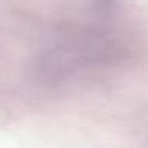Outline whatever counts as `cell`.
Masks as SVG:
<instances>
[{
    "instance_id": "6da1fadb",
    "label": "cell",
    "mask_w": 148,
    "mask_h": 148,
    "mask_svg": "<svg viewBox=\"0 0 148 148\" xmlns=\"http://www.w3.org/2000/svg\"><path fill=\"white\" fill-rule=\"evenodd\" d=\"M123 58V45L116 35L100 27H84L62 34L34 59L37 83L56 86L88 69Z\"/></svg>"
}]
</instances>
